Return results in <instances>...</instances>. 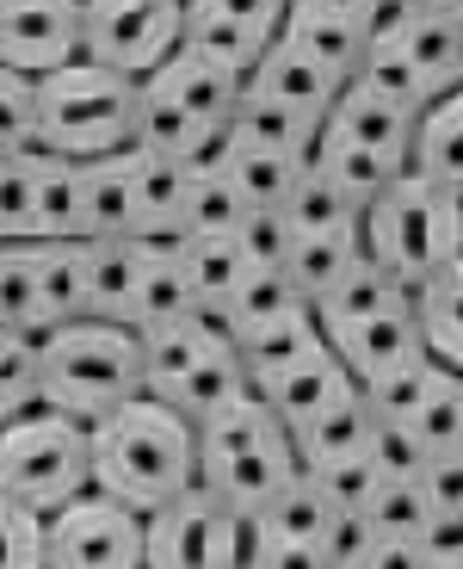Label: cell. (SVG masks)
<instances>
[{
    "mask_svg": "<svg viewBox=\"0 0 463 569\" xmlns=\"http://www.w3.org/2000/svg\"><path fill=\"white\" fill-rule=\"evenodd\" d=\"M7 156H19V149H7V142H0V161H7Z\"/></svg>",
    "mask_w": 463,
    "mask_h": 569,
    "instance_id": "cell-47",
    "label": "cell"
},
{
    "mask_svg": "<svg viewBox=\"0 0 463 569\" xmlns=\"http://www.w3.org/2000/svg\"><path fill=\"white\" fill-rule=\"evenodd\" d=\"M309 161H291V156H266V149H241L229 137V161H223V180L235 186V199L248 211H284L291 186L303 180Z\"/></svg>",
    "mask_w": 463,
    "mask_h": 569,
    "instance_id": "cell-29",
    "label": "cell"
},
{
    "mask_svg": "<svg viewBox=\"0 0 463 569\" xmlns=\"http://www.w3.org/2000/svg\"><path fill=\"white\" fill-rule=\"evenodd\" d=\"M31 267H38V303L43 328L81 322L87 316V272H81V242H31Z\"/></svg>",
    "mask_w": 463,
    "mask_h": 569,
    "instance_id": "cell-27",
    "label": "cell"
},
{
    "mask_svg": "<svg viewBox=\"0 0 463 569\" xmlns=\"http://www.w3.org/2000/svg\"><path fill=\"white\" fill-rule=\"evenodd\" d=\"M407 310L421 322L426 359H439L445 371L463 378V260H451L445 272H433V279L407 298Z\"/></svg>",
    "mask_w": 463,
    "mask_h": 569,
    "instance_id": "cell-24",
    "label": "cell"
},
{
    "mask_svg": "<svg viewBox=\"0 0 463 569\" xmlns=\"http://www.w3.org/2000/svg\"><path fill=\"white\" fill-rule=\"evenodd\" d=\"M31 149L74 161V168L137 149V81L99 69V62H74V69L38 81Z\"/></svg>",
    "mask_w": 463,
    "mask_h": 569,
    "instance_id": "cell-6",
    "label": "cell"
},
{
    "mask_svg": "<svg viewBox=\"0 0 463 569\" xmlns=\"http://www.w3.org/2000/svg\"><path fill=\"white\" fill-rule=\"evenodd\" d=\"M378 38L402 50V62L421 74L426 100H445L463 87V7H383Z\"/></svg>",
    "mask_w": 463,
    "mask_h": 569,
    "instance_id": "cell-14",
    "label": "cell"
},
{
    "mask_svg": "<svg viewBox=\"0 0 463 569\" xmlns=\"http://www.w3.org/2000/svg\"><path fill=\"white\" fill-rule=\"evenodd\" d=\"M81 62V0H0V69L50 81Z\"/></svg>",
    "mask_w": 463,
    "mask_h": 569,
    "instance_id": "cell-13",
    "label": "cell"
},
{
    "mask_svg": "<svg viewBox=\"0 0 463 569\" xmlns=\"http://www.w3.org/2000/svg\"><path fill=\"white\" fill-rule=\"evenodd\" d=\"M359 248H365L371 267H383L414 298L433 272L463 260V204L407 168L383 199L365 204V217H359Z\"/></svg>",
    "mask_w": 463,
    "mask_h": 569,
    "instance_id": "cell-4",
    "label": "cell"
},
{
    "mask_svg": "<svg viewBox=\"0 0 463 569\" xmlns=\"http://www.w3.org/2000/svg\"><path fill=\"white\" fill-rule=\"evenodd\" d=\"M284 229H291V242H340V236H359V204L328 186L315 168H303V180L291 186V199H284Z\"/></svg>",
    "mask_w": 463,
    "mask_h": 569,
    "instance_id": "cell-26",
    "label": "cell"
},
{
    "mask_svg": "<svg viewBox=\"0 0 463 569\" xmlns=\"http://www.w3.org/2000/svg\"><path fill=\"white\" fill-rule=\"evenodd\" d=\"M87 446H93V489L142 520L198 489V427L154 397L99 415L87 427Z\"/></svg>",
    "mask_w": 463,
    "mask_h": 569,
    "instance_id": "cell-1",
    "label": "cell"
},
{
    "mask_svg": "<svg viewBox=\"0 0 463 569\" xmlns=\"http://www.w3.org/2000/svg\"><path fill=\"white\" fill-rule=\"evenodd\" d=\"M371 465L383 470V477H421L426 452L414 440H407L395 421H378V433H371Z\"/></svg>",
    "mask_w": 463,
    "mask_h": 569,
    "instance_id": "cell-45",
    "label": "cell"
},
{
    "mask_svg": "<svg viewBox=\"0 0 463 569\" xmlns=\"http://www.w3.org/2000/svg\"><path fill=\"white\" fill-rule=\"evenodd\" d=\"M371 433H378V415H371L365 390H346V397L328 402L309 427H296V433H291L296 470H322V465H340V458L371 452Z\"/></svg>",
    "mask_w": 463,
    "mask_h": 569,
    "instance_id": "cell-21",
    "label": "cell"
},
{
    "mask_svg": "<svg viewBox=\"0 0 463 569\" xmlns=\"http://www.w3.org/2000/svg\"><path fill=\"white\" fill-rule=\"evenodd\" d=\"M0 328L19 341H43V303H38V267H31V242L7 248L0 242Z\"/></svg>",
    "mask_w": 463,
    "mask_h": 569,
    "instance_id": "cell-33",
    "label": "cell"
},
{
    "mask_svg": "<svg viewBox=\"0 0 463 569\" xmlns=\"http://www.w3.org/2000/svg\"><path fill=\"white\" fill-rule=\"evenodd\" d=\"M173 260L185 272V291H192V310H229V298L248 279V254H241L235 236H180Z\"/></svg>",
    "mask_w": 463,
    "mask_h": 569,
    "instance_id": "cell-23",
    "label": "cell"
},
{
    "mask_svg": "<svg viewBox=\"0 0 463 569\" xmlns=\"http://www.w3.org/2000/svg\"><path fill=\"white\" fill-rule=\"evenodd\" d=\"M31 173H38V242H81L87 211H81V168L31 149Z\"/></svg>",
    "mask_w": 463,
    "mask_h": 569,
    "instance_id": "cell-28",
    "label": "cell"
},
{
    "mask_svg": "<svg viewBox=\"0 0 463 569\" xmlns=\"http://www.w3.org/2000/svg\"><path fill=\"white\" fill-rule=\"evenodd\" d=\"M383 310H407V291L383 267H371V260L359 254V267L315 303V335H322V328H340V322H365V316H383Z\"/></svg>",
    "mask_w": 463,
    "mask_h": 569,
    "instance_id": "cell-30",
    "label": "cell"
},
{
    "mask_svg": "<svg viewBox=\"0 0 463 569\" xmlns=\"http://www.w3.org/2000/svg\"><path fill=\"white\" fill-rule=\"evenodd\" d=\"M142 569H241V513L185 489L180 501L149 513V557Z\"/></svg>",
    "mask_w": 463,
    "mask_h": 569,
    "instance_id": "cell-10",
    "label": "cell"
},
{
    "mask_svg": "<svg viewBox=\"0 0 463 569\" xmlns=\"http://www.w3.org/2000/svg\"><path fill=\"white\" fill-rule=\"evenodd\" d=\"M365 520L378 539H421L426 520H433V508L421 496V477H383L378 496L365 501Z\"/></svg>",
    "mask_w": 463,
    "mask_h": 569,
    "instance_id": "cell-36",
    "label": "cell"
},
{
    "mask_svg": "<svg viewBox=\"0 0 463 569\" xmlns=\"http://www.w3.org/2000/svg\"><path fill=\"white\" fill-rule=\"evenodd\" d=\"M142 397V335L118 322H81L57 328L38 341V402L93 427L99 415L124 409Z\"/></svg>",
    "mask_w": 463,
    "mask_h": 569,
    "instance_id": "cell-2",
    "label": "cell"
},
{
    "mask_svg": "<svg viewBox=\"0 0 463 569\" xmlns=\"http://www.w3.org/2000/svg\"><path fill=\"white\" fill-rule=\"evenodd\" d=\"M328 520H334V508L315 496V483H309V477H296V483L284 489V496H272L260 513H241L248 545H309V551H322Z\"/></svg>",
    "mask_w": 463,
    "mask_h": 569,
    "instance_id": "cell-25",
    "label": "cell"
},
{
    "mask_svg": "<svg viewBox=\"0 0 463 569\" xmlns=\"http://www.w3.org/2000/svg\"><path fill=\"white\" fill-rule=\"evenodd\" d=\"M192 316V291H185V272L173 260V242H142V284H137V335L149 328H168Z\"/></svg>",
    "mask_w": 463,
    "mask_h": 569,
    "instance_id": "cell-31",
    "label": "cell"
},
{
    "mask_svg": "<svg viewBox=\"0 0 463 569\" xmlns=\"http://www.w3.org/2000/svg\"><path fill=\"white\" fill-rule=\"evenodd\" d=\"M229 137L241 149H266V156H291V161H309V149H315V124H303V118L279 112L266 100H253L248 87H241V106L229 118Z\"/></svg>",
    "mask_w": 463,
    "mask_h": 569,
    "instance_id": "cell-32",
    "label": "cell"
},
{
    "mask_svg": "<svg viewBox=\"0 0 463 569\" xmlns=\"http://www.w3.org/2000/svg\"><path fill=\"white\" fill-rule=\"evenodd\" d=\"M0 242L7 248L38 242V173H31V149L0 161Z\"/></svg>",
    "mask_w": 463,
    "mask_h": 569,
    "instance_id": "cell-35",
    "label": "cell"
},
{
    "mask_svg": "<svg viewBox=\"0 0 463 569\" xmlns=\"http://www.w3.org/2000/svg\"><path fill=\"white\" fill-rule=\"evenodd\" d=\"M296 446L253 397L198 421V489L229 513H260L272 496L296 483Z\"/></svg>",
    "mask_w": 463,
    "mask_h": 569,
    "instance_id": "cell-5",
    "label": "cell"
},
{
    "mask_svg": "<svg viewBox=\"0 0 463 569\" xmlns=\"http://www.w3.org/2000/svg\"><path fill=\"white\" fill-rule=\"evenodd\" d=\"M81 272H87V316L137 328L142 242H81Z\"/></svg>",
    "mask_w": 463,
    "mask_h": 569,
    "instance_id": "cell-20",
    "label": "cell"
},
{
    "mask_svg": "<svg viewBox=\"0 0 463 569\" xmlns=\"http://www.w3.org/2000/svg\"><path fill=\"white\" fill-rule=\"evenodd\" d=\"M407 168L463 204V87H457V93H445V100H433L421 118H414Z\"/></svg>",
    "mask_w": 463,
    "mask_h": 569,
    "instance_id": "cell-22",
    "label": "cell"
},
{
    "mask_svg": "<svg viewBox=\"0 0 463 569\" xmlns=\"http://www.w3.org/2000/svg\"><path fill=\"white\" fill-rule=\"evenodd\" d=\"M0 569H43V513L0 496Z\"/></svg>",
    "mask_w": 463,
    "mask_h": 569,
    "instance_id": "cell-40",
    "label": "cell"
},
{
    "mask_svg": "<svg viewBox=\"0 0 463 569\" xmlns=\"http://www.w3.org/2000/svg\"><path fill=\"white\" fill-rule=\"evenodd\" d=\"M31 130H38V81L0 69V142L31 149Z\"/></svg>",
    "mask_w": 463,
    "mask_h": 569,
    "instance_id": "cell-41",
    "label": "cell"
},
{
    "mask_svg": "<svg viewBox=\"0 0 463 569\" xmlns=\"http://www.w3.org/2000/svg\"><path fill=\"white\" fill-rule=\"evenodd\" d=\"M322 347L340 359V366H346V378H352L359 390L383 385L390 371H402V366H414V359H426L414 310H383V316H365V322L322 328Z\"/></svg>",
    "mask_w": 463,
    "mask_h": 569,
    "instance_id": "cell-16",
    "label": "cell"
},
{
    "mask_svg": "<svg viewBox=\"0 0 463 569\" xmlns=\"http://www.w3.org/2000/svg\"><path fill=\"white\" fill-rule=\"evenodd\" d=\"M248 204L235 199V186L223 173H192V192H185V229L180 236H235Z\"/></svg>",
    "mask_w": 463,
    "mask_h": 569,
    "instance_id": "cell-37",
    "label": "cell"
},
{
    "mask_svg": "<svg viewBox=\"0 0 463 569\" xmlns=\"http://www.w3.org/2000/svg\"><path fill=\"white\" fill-rule=\"evenodd\" d=\"M433 569H463V557H457V563H433Z\"/></svg>",
    "mask_w": 463,
    "mask_h": 569,
    "instance_id": "cell-48",
    "label": "cell"
},
{
    "mask_svg": "<svg viewBox=\"0 0 463 569\" xmlns=\"http://www.w3.org/2000/svg\"><path fill=\"white\" fill-rule=\"evenodd\" d=\"M38 409V341L0 328V427Z\"/></svg>",
    "mask_w": 463,
    "mask_h": 569,
    "instance_id": "cell-39",
    "label": "cell"
},
{
    "mask_svg": "<svg viewBox=\"0 0 463 569\" xmlns=\"http://www.w3.org/2000/svg\"><path fill=\"white\" fill-rule=\"evenodd\" d=\"M395 427H402V433L421 446L426 458L457 452V446H463V378H445V385H439L421 409L407 415V421H395Z\"/></svg>",
    "mask_w": 463,
    "mask_h": 569,
    "instance_id": "cell-34",
    "label": "cell"
},
{
    "mask_svg": "<svg viewBox=\"0 0 463 569\" xmlns=\"http://www.w3.org/2000/svg\"><path fill=\"white\" fill-rule=\"evenodd\" d=\"M346 390H359L346 378V366H340L334 353H328L322 341L303 347L296 359H284V366L272 371H253L248 378V397L260 402V409L272 415V421L284 427V433H296V427H309L315 415L328 409V402H340Z\"/></svg>",
    "mask_w": 463,
    "mask_h": 569,
    "instance_id": "cell-15",
    "label": "cell"
},
{
    "mask_svg": "<svg viewBox=\"0 0 463 569\" xmlns=\"http://www.w3.org/2000/svg\"><path fill=\"white\" fill-rule=\"evenodd\" d=\"M322 142H340V149H365V156H390V161H407V142H414V118L395 112L390 100L365 93L359 81H346L328 106V118L315 124Z\"/></svg>",
    "mask_w": 463,
    "mask_h": 569,
    "instance_id": "cell-17",
    "label": "cell"
},
{
    "mask_svg": "<svg viewBox=\"0 0 463 569\" xmlns=\"http://www.w3.org/2000/svg\"><path fill=\"white\" fill-rule=\"evenodd\" d=\"M142 397L185 415L192 427L248 397V371L235 359L223 310H192L142 335Z\"/></svg>",
    "mask_w": 463,
    "mask_h": 569,
    "instance_id": "cell-3",
    "label": "cell"
},
{
    "mask_svg": "<svg viewBox=\"0 0 463 569\" xmlns=\"http://www.w3.org/2000/svg\"><path fill=\"white\" fill-rule=\"evenodd\" d=\"M421 496L433 513H463V446L421 465Z\"/></svg>",
    "mask_w": 463,
    "mask_h": 569,
    "instance_id": "cell-44",
    "label": "cell"
},
{
    "mask_svg": "<svg viewBox=\"0 0 463 569\" xmlns=\"http://www.w3.org/2000/svg\"><path fill=\"white\" fill-rule=\"evenodd\" d=\"M87 489H93V446H87L81 421L38 402L31 415L0 427V496L7 501L50 520L57 508L81 501Z\"/></svg>",
    "mask_w": 463,
    "mask_h": 569,
    "instance_id": "cell-7",
    "label": "cell"
},
{
    "mask_svg": "<svg viewBox=\"0 0 463 569\" xmlns=\"http://www.w3.org/2000/svg\"><path fill=\"white\" fill-rule=\"evenodd\" d=\"M235 242H241V254H248V267L279 272L284 254H291V229H284L279 211H248V217H241V229H235Z\"/></svg>",
    "mask_w": 463,
    "mask_h": 569,
    "instance_id": "cell-42",
    "label": "cell"
},
{
    "mask_svg": "<svg viewBox=\"0 0 463 569\" xmlns=\"http://www.w3.org/2000/svg\"><path fill=\"white\" fill-rule=\"evenodd\" d=\"M279 26H284L279 0H248V7H235V0H192L180 26V50L248 87V74L279 43Z\"/></svg>",
    "mask_w": 463,
    "mask_h": 569,
    "instance_id": "cell-11",
    "label": "cell"
},
{
    "mask_svg": "<svg viewBox=\"0 0 463 569\" xmlns=\"http://www.w3.org/2000/svg\"><path fill=\"white\" fill-rule=\"evenodd\" d=\"M248 93L266 100V106H279V112H291V118H303V124H322L328 106H334V93H340V81L322 74L309 57H296L291 43L279 38L266 50V62L248 74Z\"/></svg>",
    "mask_w": 463,
    "mask_h": 569,
    "instance_id": "cell-19",
    "label": "cell"
},
{
    "mask_svg": "<svg viewBox=\"0 0 463 569\" xmlns=\"http://www.w3.org/2000/svg\"><path fill=\"white\" fill-rule=\"evenodd\" d=\"M303 477L315 483V496L334 513H365V501L378 496V483H383V470L371 465V452L340 458V465H322V470H303Z\"/></svg>",
    "mask_w": 463,
    "mask_h": 569,
    "instance_id": "cell-38",
    "label": "cell"
},
{
    "mask_svg": "<svg viewBox=\"0 0 463 569\" xmlns=\"http://www.w3.org/2000/svg\"><path fill=\"white\" fill-rule=\"evenodd\" d=\"M371 545H378V532H371L365 513H334V520H328V532H322L328 569H359L371 557Z\"/></svg>",
    "mask_w": 463,
    "mask_h": 569,
    "instance_id": "cell-43",
    "label": "cell"
},
{
    "mask_svg": "<svg viewBox=\"0 0 463 569\" xmlns=\"http://www.w3.org/2000/svg\"><path fill=\"white\" fill-rule=\"evenodd\" d=\"M149 557V520L99 489L57 508L43 520V569H142Z\"/></svg>",
    "mask_w": 463,
    "mask_h": 569,
    "instance_id": "cell-9",
    "label": "cell"
},
{
    "mask_svg": "<svg viewBox=\"0 0 463 569\" xmlns=\"http://www.w3.org/2000/svg\"><path fill=\"white\" fill-rule=\"evenodd\" d=\"M378 26H383V7H371V0H296V7H284L279 38L346 87L365 62Z\"/></svg>",
    "mask_w": 463,
    "mask_h": 569,
    "instance_id": "cell-12",
    "label": "cell"
},
{
    "mask_svg": "<svg viewBox=\"0 0 463 569\" xmlns=\"http://www.w3.org/2000/svg\"><path fill=\"white\" fill-rule=\"evenodd\" d=\"M180 0H87L81 7V62L124 74V81H149L154 69H168L180 57Z\"/></svg>",
    "mask_w": 463,
    "mask_h": 569,
    "instance_id": "cell-8",
    "label": "cell"
},
{
    "mask_svg": "<svg viewBox=\"0 0 463 569\" xmlns=\"http://www.w3.org/2000/svg\"><path fill=\"white\" fill-rule=\"evenodd\" d=\"M359 569H433V563H426V551L414 539H378Z\"/></svg>",
    "mask_w": 463,
    "mask_h": 569,
    "instance_id": "cell-46",
    "label": "cell"
},
{
    "mask_svg": "<svg viewBox=\"0 0 463 569\" xmlns=\"http://www.w3.org/2000/svg\"><path fill=\"white\" fill-rule=\"evenodd\" d=\"M185 192H192V168L137 149V161H130V217H137V242H180Z\"/></svg>",
    "mask_w": 463,
    "mask_h": 569,
    "instance_id": "cell-18",
    "label": "cell"
}]
</instances>
